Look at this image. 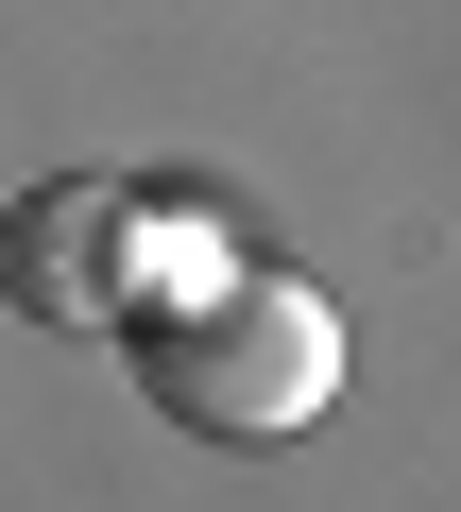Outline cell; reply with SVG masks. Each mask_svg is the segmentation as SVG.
<instances>
[{
    "label": "cell",
    "instance_id": "cell-1",
    "mask_svg": "<svg viewBox=\"0 0 461 512\" xmlns=\"http://www.w3.org/2000/svg\"><path fill=\"white\" fill-rule=\"evenodd\" d=\"M120 376H137L154 427H188V444H291V427H325V393H342V308H325L308 274H274V256H222V274L120 308Z\"/></svg>",
    "mask_w": 461,
    "mask_h": 512
},
{
    "label": "cell",
    "instance_id": "cell-2",
    "mask_svg": "<svg viewBox=\"0 0 461 512\" xmlns=\"http://www.w3.org/2000/svg\"><path fill=\"white\" fill-rule=\"evenodd\" d=\"M120 256H137V205H120L103 171H52V188L18 205V239H0V274H18L35 325H120V308H137Z\"/></svg>",
    "mask_w": 461,
    "mask_h": 512
}]
</instances>
